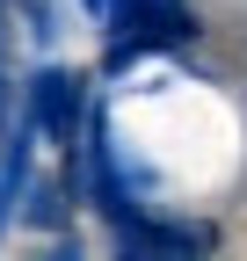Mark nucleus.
Instances as JSON below:
<instances>
[{
  "label": "nucleus",
  "mask_w": 247,
  "mask_h": 261,
  "mask_svg": "<svg viewBox=\"0 0 247 261\" xmlns=\"http://www.w3.org/2000/svg\"><path fill=\"white\" fill-rule=\"evenodd\" d=\"M37 225H58V189H37V211H29Z\"/></svg>",
  "instance_id": "obj_4"
},
{
  "label": "nucleus",
  "mask_w": 247,
  "mask_h": 261,
  "mask_svg": "<svg viewBox=\"0 0 247 261\" xmlns=\"http://www.w3.org/2000/svg\"><path fill=\"white\" fill-rule=\"evenodd\" d=\"M37 138H44V130L29 123V116H22V123L8 130V138H0V225L15 218L22 189H29V145H37Z\"/></svg>",
  "instance_id": "obj_3"
},
{
  "label": "nucleus",
  "mask_w": 247,
  "mask_h": 261,
  "mask_svg": "<svg viewBox=\"0 0 247 261\" xmlns=\"http://www.w3.org/2000/svg\"><path fill=\"white\" fill-rule=\"evenodd\" d=\"M116 247H124V254H196V247H211V232H196V225H145V218H124V225H116Z\"/></svg>",
  "instance_id": "obj_2"
},
{
  "label": "nucleus",
  "mask_w": 247,
  "mask_h": 261,
  "mask_svg": "<svg viewBox=\"0 0 247 261\" xmlns=\"http://www.w3.org/2000/svg\"><path fill=\"white\" fill-rule=\"evenodd\" d=\"M22 116L37 123L58 152H73V145H80V123H87V87H80V73H66V65L29 73V109H22Z\"/></svg>",
  "instance_id": "obj_1"
}]
</instances>
